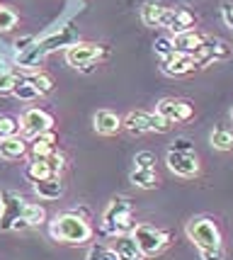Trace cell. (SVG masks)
Listing matches in <instances>:
<instances>
[{
  "mask_svg": "<svg viewBox=\"0 0 233 260\" xmlns=\"http://www.w3.org/2000/svg\"><path fill=\"white\" fill-rule=\"evenodd\" d=\"M44 221L46 212L42 204L27 202L12 190L0 192V231H24Z\"/></svg>",
  "mask_w": 233,
  "mask_h": 260,
  "instance_id": "cell-1",
  "label": "cell"
},
{
  "mask_svg": "<svg viewBox=\"0 0 233 260\" xmlns=\"http://www.w3.org/2000/svg\"><path fill=\"white\" fill-rule=\"evenodd\" d=\"M51 236L61 243L68 246H83L92 238V226L85 216H80L78 212H63V214H56L51 221Z\"/></svg>",
  "mask_w": 233,
  "mask_h": 260,
  "instance_id": "cell-2",
  "label": "cell"
},
{
  "mask_svg": "<svg viewBox=\"0 0 233 260\" xmlns=\"http://www.w3.org/2000/svg\"><path fill=\"white\" fill-rule=\"evenodd\" d=\"M134 226H136V221H134L131 200L124 194L110 200V204L102 212V229L112 236H119V234H131Z\"/></svg>",
  "mask_w": 233,
  "mask_h": 260,
  "instance_id": "cell-3",
  "label": "cell"
},
{
  "mask_svg": "<svg viewBox=\"0 0 233 260\" xmlns=\"http://www.w3.org/2000/svg\"><path fill=\"white\" fill-rule=\"evenodd\" d=\"M131 238L141 253V258H153L170 243V234L151 226V224H136L131 231Z\"/></svg>",
  "mask_w": 233,
  "mask_h": 260,
  "instance_id": "cell-4",
  "label": "cell"
},
{
  "mask_svg": "<svg viewBox=\"0 0 233 260\" xmlns=\"http://www.w3.org/2000/svg\"><path fill=\"white\" fill-rule=\"evenodd\" d=\"M187 238L197 248H216L221 246V231L211 216H192L187 221Z\"/></svg>",
  "mask_w": 233,
  "mask_h": 260,
  "instance_id": "cell-5",
  "label": "cell"
},
{
  "mask_svg": "<svg viewBox=\"0 0 233 260\" xmlns=\"http://www.w3.org/2000/svg\"><path fill=\"white\" fill-rule=\"evenodd\" d=\"M107 56V49L92 42H76L73 46L66 49V61L68 66L80 68V71H90L100 58Z\"/></svg>",
  "mask_w": 233,
  "mask_h": 260,
  "instance_id": "cell-6",
  "label": "cell"
},
{
  "mask_svg": "<svg viewBox=\"0 0 233 260\" xmlns=\"http://www.w3.org/2000/svg\"><path fill=\"white\" fill-rule=\"evenodd\" d=\"M78 42V32L73 24H63V27H58L54 34H49V37H44L42 42H37L34 44V49L39 51V56H49L51 51H58V49H63V46H73Z\"/></svg>",
  "mask_w": 233,
  "mask_h": 260,
  "instance_id": "cell-7",
  "label": "cell"
},
{
  "mask_svg": "<svg viewBox=\"0 0 233 260\" xmlns=\"http://www.w3.org/2000/svg\"><path fill=\"white\" fill-rule=\"evenodd\" d=\"M63 170V156L54 151L51 156L46 158H32V163L27 166V178L32 182H39V180H46V178H54Z\"/></svg>",
  "mask_w": 233,
  "mask_h": 260,
  "instance_id": "cell-8",
  "label": "cell"
},
{
  "mask_svg": "<svg viewBox=\"0 0 233 260\" xmlns=\"http://www.w3.org/2000/svg\"><path fill=\"white\" fill-rule=\"evenodd\" d=\"M20 129L24 132V136H34L39 134H46V132H51L54 129V117L46 112V110H39V107H32V110H27L22 114V119H20Z\"/></svg>",
  "mask_w": 233,
  "mask_h": 260,
  "instance_id": "cell-9",
  "label": "cell"
},
{
  "mask_svg": "<svg viewBox=\"0 0 233 260\" xmlns=\"http://www.w3.org/2000/svg\"><path fill=\"white\" fill-rule=\"evenodd\" d=\"M155 112L160 117H165L170 124H180V122H187L192 119V105L187 100H178V98H163V100L155 105Z\"/></svg>",
  "mask_w": 233,
  "mask_h": 260,
  "instance_id": "cell-10",
  "label": "cell"
},
{
  "mask_svg": "<svg viewBox=\"0 0 233 260\" xmlns=\"http://www.w3.org/2000/svg\"><path fill=\"white\" fill-rule=\"evenodd\" d=\"M231 51H233V46L228 44V42L204 37V42H202V46L197 49L194 58H197V61H199V66L204 68L207 63H211V61H226V58L231 56Z\"/></svg>",
  "mask_w": 233,
  "mask_h": 260,
  "instance_id": "cell-11",
  "label": "cell"
},
{
  "mask_svg": "<svg viewBox=\"0 0 233 260\" xmlns=\"http://www.w3.org/2000/svg\"><path fill=\"white\" fill-rule=\"evenodd\" d=\"M165 163H168V168L173 170L175 175H180V178H194V175H199V158H197L194 151H189V153L168 151Z\"/></svg>",
  "mask_w": 233,
  "mask_h": 260,
  "instance_id": "cell-12",
  "label": "cell"
},
{
  "mask_svg": "<svg viewBox=\"0 0 233 260\" xmlns=\"http://www.w3.org/2000/svg\"><path fill=\"white\" fill-rule=\"evenodd\" d=\"M199 66V61L194 56H189V54H180V51H173L170 56L160 58V71L165 73V76H189V73H194Z\"/></svg>",
  "mask_w": 233,
  "mask_h": 260,
  "instance_id": "cell-13",
  "label": "cell"
},
{
  "mask_svg": "<svg viewBox=\"0 0 233 260\" xmlns=\"http://www.w3.org/2000/svg\"><path fill=\"white\" fill-rule=\"evenodd\" d=\"M194 15L185 8H165L163 10V17H160V27H165L170 32H189L192 27H194Z\"/></svg>",
  "mask_w": 233,
  "mask_h": 260,
  "instance_id": "cell-14",
  "label": "cell"
},
{
  "mask_svg": "<svg viewBox=\"0 0 233 260\" xmlns=\"http://www.w3.org/2000/svg\"><path fill=\"white\" fill-rule=\"evenodd\" d=\"M92 124H95V132H97V134L114 136L122 129V117L110 112V110H100V112H95V117H92Z\"/></svg>",
  "mask_w": 233,
  "mask_h": 260,
  "instance_id": "cell-15",
  "label": "cell"
},
{
  "mask_svg": "<svg viewBox=\"0 0 233 260\" xmlns=\"http://www.w3.org/2000/svg\"><path fill=\"white\" fill-rule=\"evenodd\" d=\"M34 192H37V197L39 200H58V197H63V192H66V182L61 180L58 175H54V178H46V180H39L34 182Z\"/></svg>",
  "mask_w": 233,
  "mask_h": 260,
  "instance_id": "cell-16",
  "label": "cell"
},
{
  "mask_svg": "<svg viewBox=\"0 0 233 260\" xmlns=\"http://www.w3.org/2000/svg\"><path fill=\"white\" fill-rule=\"evenodd\" d=\"M204 42V37L199 32H194V29H189V32H180L173 37V49L180 51V54H189V56H194L197 54V49L202 46Z\"/></svg>",
  "mask_w": 233,
  "mask_h": 260,
  "instance_id": "cell-17",
  "label": "cell"
},
{
  "mask_svg": "<svg viewBox=\"0 0 233 260\" xmlns=\"http://www.w3.org/2000/svg\"><path fill=\"white\" fill-rule=\"evenodd\" d=\"M110 248L119 255V260H141V253L136 248L131 234H119V236H114Z\"/></svg>",
  "mask_w": 233,
  "mask_h": 260,
  "instance_id": "cell-18",
  "label": "cell"
},
{
  "mask_svg": "<svg viewBox=\"0 0 233 260\" xmlns=\"http://www.w3.org/2000/svg\"><path fill=\"white\" fill-rule=\"evenodd\" d=\"M122 129H126L129 134H136V136L151 132V114L141 112V110L129 112V114H126V119H122Z\"/></svg>",
  "mask_w": 233,
  "mask_h": 260,
  "instance_id": "cell-19",
  "label": "cell"
},
{
  "mask_svg": "<svg viewBox=\"0 0 233 260\" xmlns=\"http://www.w3.org/2000/svg\"><path fill=\"white\" fill-rule=\"evenodd\" d=\"M27 153V141L22 136H10L0 141V158L3 160H20Z\"/></svg>",
  "mask_w": 233,
  "mask_h": 260,
  "instance_id": "cell-20",
  "label": "cell"
},
{
  "mask_svg": "<svg viewBox=\"0 0 233 260\" xmlns=\"http://www.w3.org/2000/svg\"><path fill=\"white\" fill-rule=\"evenodd\" d=\"M56 144H58V136L54 134V129L46 132V134L34 136L32 139V158H46V156H51L56 151Z\"/></svg>",
  "mask_w": 233,
  "mask_h": 260,
  "instance_id": "cell-21",
  "label": "cell"
},
{
  "mask_svg": "<svg viewBox=\"0 0 233 260\" xmlns=\"http://www.w3.org/2000/svg\"><path fill=\"white\" fill-rule=\"evenodd\" d=\"M129 180L136 185V187H141V190H153V187H158V173H155V168H134L131 175H129Z\"/></svg>",
  "mask_w": 233,
  "mask_h": 260,
  "instance_id": "cell-22",
  "label": "cell"
},
{
  "mask_svg": "<svg viewBox=\"0 0 233 260\" xmlns=\"http://www.w3.org/2000/svg\"><path fill=\"white\" fill-rule=\"evenodd\" d=\"M163 5H158V3H146L144 8H141V22L146 27H160V17H163Z\"/></svg>",
  "mask_w": 233,
  "mask_h": 260,
  "instance_id": "cell-23",
  "label": "cell"
},
{
  "mask_svg": "<svg viewBox=\"0 0 233 260\" xmlns=\"http://www.w3.org/2000/svg\"><path fill=\"white\" fill-rule=\"evenodd\" d=\"M209 141H211V146L216 148V151H233V134L231 132H226V129H216V132H211Z\"/></svg>",
  "mask_w": 233,
  "mask_h": 260,
  "instance_id": "cell-24",
  "label": "cell"
},
{
  "mask_svg": "<svg viewBox=\"0 0 233 260\" xmlns=\"http://www.w3.org/2000/svg\"><path fill=\"white\" fill-rule=\"evenodd\" d=\"M22 80L17 71H0V95H12L15 85Z\"/></svg>",
  "mask_w": 233,
  "mask_h": 260,
  "instance_id": "cell-25",
  "label": "cell"
},
{
  "mask_svg": "<svg viewBox=\"0 0 233 260\" xmlns=\"http://www.w3.org/2000/svg\"><path fill=\"white\" fill-rule=\"evenodd\" d=\"M17 132H20V119H15L10 114H0V141L17 136Z\"/></svg>",
  "mask_w": 233,
  "mask_h": 260,
  "instance_id": "cell-26",
  "label": "cell"
},
{
  "mask_svg": "<svg viewBox=\"0 0 233 260\" xmlns=\"http://www.w3.org/2000/svg\"><path fill=\"white\" fill-rule=\"evenodd\" d=\"M27 80L32 83L34 90L39 92V95H49V92L54 90V78L49 73H34L32 78H27Z\"/></svg>",
  "mask_w": 233,
  "mask_h": 260,
  "instance_id": "cell-27",
  "label": "cell"
},
{
  "mask_svg": "<svg viewBox=\"0 0 233 260\" xmlns=\"http://www.w3.org/2000/svg\"><path fill=\"white\" fill-rule=\"evenodd\" d=\"M85 260H119V255L110 248V246H102V243H95L88 248V255Z\"/></svg>",
  "mask_w": 233,
  "mask_h": 260,
  "instance_id": "cell-28",
  "label": "cell"
},
{
  "mask_svg": "<svg viewBox=\"0 0 233 260\" xmlns=\"http://www.w3.org/2000/svg\"><path fill=\"white\" fill-rule=\"evenodd\" d=\"M12 95L17 98V100H24V102H29V100H37L39 98V92L34 90V85L29 83L27 78H22L17 85H15V90H12Z\"/></svg>",
  "mask_w": 233,
  "mask_h": 260,
  "instance_id": "cell-29",
  "label": "cell"
},
{
  "mask_svg": "<svg viewBox=\"0 0 233 260\" xmlns=\"http://www.w3.org/2000/svg\"><path fill=\"white\" fill-rule=\"evenodd\" d=\"M17 12L10 10V8H5V5H0V32H10L12 27L17 24Z\"/></svg>",
  "mask_w": 233,
  "mask_h": 260,
  "instance_id": "cell-30",
  "label": "cell"
},
{
  "mask_svg": "<svg viewBox=\"0 0 233 260\" xmlns=\"http://www.w3.org/2000/svg\"><path fill=\"white\" fill-rule=\"evenodd\" d=\"M153 49H155V54L160 58H165V56H170L175 49H173V39L170 37H158L155 39V44H153Z\"/></svg>",
  "mask_w": 233,
  "mask_h": 260,
  "instance_id": "cell-31",
  "label": "cell"
},
{
  "mask_svg": "<svg viewBox=\"0 0 233 260\" xmlns=\"http://www.w3.org/2000/svg\"><path fill=\"white\" fill-rule=\"evenodd\" d=\"M170 122H168L165 117H160L158 112L151 114V132H158V134H165V132H170Z\"/></svg>",
  "mask_w": 233,
  "mask_h": 260,
  "instance_id": "cell-32",
  "label": "cell"
},
{
  "mask_svg": "<svg viewBox=\"0 0 233 260\" xmlns=\"http://www.w3.org/2000/svg\"><path fill=\"white\" fill-rule=\"evenodd\" d=\"M134 163H136V168H155V156L151 153V151H141V153H136V158H134Z\"/></svg>",
  "mask_w": 233,
  "mask_h": 260,
  "instance_id": "cell-33",
  "label": "cell"
},
{
  "mask_svg": "<svg viewBox=\"0 0 233 260\" xmlns=\"http://www.w3.org/2000/svg\"><path fill=\"white\" fill-rule=\"evenodd\" d=\"M199 255H202V260H226V250H223V246H216V248H202Z\"/></svg>",
  "mask_w": 233,
  "mask_h": 260,
  "instance_id": "cell-34",
  "label": "cell"
},
{
  "mask_svg": "<svg viewBox=\"0 0 233 260\" xmlns=\"http://www.w3.org/2000/svg\"><path fill=\"white\" fill-rule=\"evenodd\" d=\"M170 151H180V153H189V151H194V148H192V141H189L187 136H178V139L173 141V146H170Z\"/></svg>",
  "mask_w": 233,
  "mask_h": 260,
  "instance_id": "cell-35",
  "label": "cell"
},
{
  "mask_svg": "<svg viewBox=\"0 0 233 260\" xmlns=\"http://www.w3.org/2000/svg\"><path fill=\"white\" fill-rule=\"evenodd\" d=\"M221 17H223V24L233 29V0H223L221 3Z\"/></svg>",
  "mask_w": 233,
  "mask_h": 260,
  "instance_id": "cell-36",
  "label": "cell"
},
{
  "mask_svg": "<svg viewBox=\"0 0 233 260\" xmlns=\"http://www.w3.org/2000/svg\"><path fill=\"white\" fill-rule=\"evenodd\" d=\"M34 42H37L34 37H20V39L15 42V49H17V54H22V51H27L29 46H34Z\"/></svg>",
  "mask_w": 233,
  "mask_h": 260,
  "instance_id": "cell-37",
  "label": "cell"
},
{
  "mask_svg": "<svg viewBox=\"0 0 233 260\" xmlns=\"http://www.w3.org/2000/svg\"><path fill=\"white\" fill-rule=\"evenodd\" d=\"M231 122H233V110H231Z\"/></svg>",
  "mask_w": 233,
  "mask_h": 260,
  "instance_id": "cell-38",
  "label": "cell"
}]
</instances>
